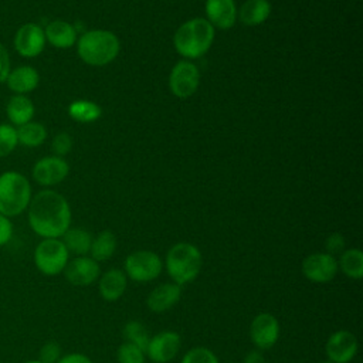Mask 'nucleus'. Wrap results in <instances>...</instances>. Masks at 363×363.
I'll use <instances>...</instances> for the list:
<instances>
[{
    "label": "nucleus",
    "mask_w": 363,
    "mask_h": 363,
    "mask_svg": "<svg viewBox=\"0 0 363 363\" xmlns=\"http://www.w3.org/2000/svg\"><path fill=\"white\" fill-rule=\"evenodd\" d=\"M71 218L68 200L51 189L35 193L27 207L28 225L41 238H61L71 227Z\"/></svg>",
    "instance_id": "obj_1"
},
{
    "label": "nucleus",
    "mask_w": 363,
    "mask_h": 363,
    "mask_svg": "<svg viewBox=\"0 0 363 363\" xmlns=\"http://www.w3.org/2000/svg\"><path fill=\"white\" fill-rule=\"evenodd\" d=\"M216 28L204 18L194 17L184 21L173 35L176 51L186 60L203 57L213 45Z\"/></svg>",
    "instance_id": "obj_2"
},
{
    "label": "nucleus",
    "mask_w": 363,
    "mask_h": 363,
    "mask_svg": "<svg viewBox=\"0 0 363 363\" xmlns=\"http://www.w3.org/2000/svg\"><path fill=\"white\" fill-rule=\"evenodd\" d=\"M163 268L172 282L183 286L194 281L201 272L203 254L199 247L191 242H176L167 250Z\"/></svg>",
    "instance_id": "obj_3"
},
{
    "label": "nucleus",
    "mask_w": 363,
    "mask_h": 363,
    "mask_svg": "<svg viewBox=\"0 0 363 363\" xmlns=\"http://www.w3.org/2000/svg\"><path fill=\"white\" fill-rule=\"evenodd\" d=\"M119 51V38L109 30H89L77 40L78 57L92 67L111 64Z\"/></svg>",
    "instance_id": "obj_4"
},
{
    "label": "nucleus",
    "mask_w": 363,
    "mask_h": 363,
    "mask_svg": "<svg viewBox=\"0 0 363 363\" xmlns=\"http://www.w3.org/2000/svg\"><path fill=\"white\" fill-rule=\"evenodd\" d=\"M33 197L28 179L16 170L0 174V214L11 218L23 214Z\"/></svg>",
    "instance_id": "obj_5"
},
{
    "label": "nucleus",
    "mask_w": 363,
    "mask_h": 363,
    "mask_svg": "<svg viewBox=\"0 0 363 363\" xmlns=\"http://www.w3.org/2000/svg\"><path fill=\"white\" fill-rule=\"evenodd\" d=\"M35 268L45 277L62 274L69 261V252L61 238H43L33 254Z\"/></svg>",
    "instance_id": "obj_6"
},
{
    "label": "nucleus",
    "mask_w": 363,
    "mask_h": 363,
    "mask_svg": "<svg viewBox=\"0 0 363 363\" xmlns=\"http://www.w3.org/2000/svg\"><path fill=\"white\" fill-rule=\"evenodd\" d=\"M163 271V259L152 250H136L123 261V272L128 279L146 284L159 278Z\"/></svg>",
    "instance_id": "obj_7"
},
{
    "label": "nucleus",
    "mask_w": 363,
    "mask_h": 363,
    "mask_svg": "<svg viewBox=\"0 0 363 363\" xmlns=\"http://www.w3.org/2000/svg\"><path fill=\"white\" fill-rule=\"evenodd\" d=\"M200 85V71L197 65L189 60L177 61L169 75V88L179 99H187L196 94Z\"/></svg>",
    "instance_id": "obj_8"
},
{
    "label": "nucleus",
    "mask_w": 363,
    "mask_h": 363,
    "mask_svg": "<svg viewBox=\"0 0 363 363\" xmlns=\"http://www.w3.org/2000/svg\"><path fill=\"white\" fill-rule=\"evenodd\" d=\"M302 275L313 284H328L339 272L337 258L328 252H312L302 259Z\"/></svg>",
    "instance_id": "obj_9"
},
{
    "label": "nucleus",
    "mask_w": 363,
    "mask_h": 363,
    "mask_svg": "<svg viewBox=\"0 0 363 363\" xmlns=\"http://www.w3.org/2000/svg\"><path fill=\"white\" fill-rule=\"evenodd\" d=\"M45 44L47 41L44 28L33 21L21 24L13 37V47L16 52L23 58L38 57L44 51Z\"/></svg>",
    "instance_id": "obj_10"
},
{
    "label": "nucleus",
    "mask_w": 363,
    "mask_h": 363,
    "mask_svg": "<svg viewBox=\"0 0 363 363\" xmlns=\"http://www.w3.org/2000/svg\"><path fill=\"white\" fill-rule=\"evenodd\" d=\"M248 333L255 349L264 352L277 345L281 326L275 315L269 312H261L252 318Z\"/></svg>",
    "instance_id": "obj_11"
},
{
    "label": "nucleus",
    "mask_w": 363,
    "mask_h": 363,
    "mask_svg": "<svg viewBox=\"0 0 363 363\" xmlns=\"http://www.w3.org/2000/svg\"><path fill=\"white\" fill-rule=\"evenodd\" d=\"M182 349V337L174 330H163L150 336L145 354L153 363L172 362Z\"/></svg>",
    "instance_id": "obj_12"
},
{
    "label": "nucleus",
    "mask_w": 363,
    "mask_h": 363,
    "mask_svg": "<svg viewBox=\"0 0 363 363\" xmlns=\"http://www.w3.org/2000/svg\"><path fill=\"white\" fill-rule=\"evenodd\" d=\"M357 350V337L347 329L335 330L325 343V354L332 363H350L356 357Z\"/></svg>",
    "instance_id": "obj_13"
},
{
    "label": "nucleus",
    "mask_w": 363,
    "mask_h": 363,
    "mask_svg": "<svg viewBox=\"0 0 363 363\" xmlns=\"http://www.w3.org/2000/svg\"><path fill=\"white\" fill-rule=\"evenodd\" d=\"M69 173V164L60 156H44L38 159L31 170L34 182L43 187H51L60 184L67 179Z\"/></svg>",
    "instance_id": "obj_14"
},
{
    "label": "nucleus",
    "mask_w": 363,
    "mask_h": 363,
    "mask_svg": "<svg viewBox=\"0 0 363 363\" xmlns=\"http://www.w3.org/2000/svg\"><path fill=\"white\" fill-rule=\"evenodd\" d=\"M65 279L74 286H89L101 275V265L89 255L74 257L62 271Z\"/></svg>",
    "instance_id": "obj_15"
},
{
    "label": "nucleus",
    "mask_w": 363,
    "mask_h": 363,
    "mask_svg": "<svg viewBox=\"0 0 363 363\" xmlns=\"http://www.w3.org/2000/svg\"><path fill=\"white\" fill-rule=\"evenodd\" d=\"M182 298V286L174 282H163L156 285L146 298V306L153 313L170 311Z\"/></svg>",
    "instance_id": "obj_16"
},
{
    "label": "nucleus",
    "mask_w": 363,
    "mask_h": 363,
    "mask_svg": "<svg viewBox=\"0 0 363 363\" xmlns=\"http://www.w3.org/2000/svg\"><path fill=\"white\" fill-rule=\"evenodd\" d=\"M98 294L106 302H115L121 299L128 288V277L121 268H109L101 272L98 281Z\"/></svg>",
    "instance_id": "obj_17"
},
{
    "label": "nucleus",
    "mask_w": 363,
    "mask_h": 363,
    "mask_svg": "<svg viewBox=\"0 0 363 363\" xmlns=\"http://www.w3.org/2000/svg\"><path fill=\"white\" fill-rule=\"evenodd\" d=\"M207 21L220 30H230L237 21V4L234 0H206Z\"/></svg>",
    "instance_id": "obj_18"
},
{
    "label": "nucleus",
    "mask_w": 363,
    "mask_h": 363,
    "mask_svg": "<svg viewBox=\"0 0 363 363\" xmlns=\"http://www.w3.org/2000/svg\"><path fill=\"white\" fill-rule=\"evenodd\" d=\"M4 84L13 94L27 95L38 86L40 74L31 65H18L10 69Z\"/></svg>",
    "instance_id": "obj_19"
},
{
    "label": "nucleus",
    "mask_w": 363,
    "mask_h": 363,
    "mask_svg": "<svg viewBox=\"0 0 363 363\" xmlns=\"http://www.w3.org/2000/svg\"><path fill=\"white\" fill-rule=\"evenodd\" d=\"M45 41L55 48H69L77 44V28L64 20H52L44 27Z\"/></svg>",
    "instance_id": "obj_20"
},
{
    "label": "nucleus",
    "mask_w": 363,
    "mask_h": 363,
    "mask_svg": "<svg viewBox=\"0 0 363 363\" xmlns=\"http://www.w3.org/2000/svg\"><path fill=\"white\" fill-rule=\"evenodd\" d=\"M35 106L27 95L13 94L6 102V116L14 128L33 121Z\"/></svg>",
    "instance_id": "obj_21"
},
{
    "label": "nucleus",
    "mask_w": 363,
    "mask_h": 363,
    "mask_svg": "<svg viewBox=\"0 0 363 363\" xmlns=\"http://www.w3.org/2000/svg\"><path fill=\"white\" fill-rule=\"evenodd\" d=\"M271 10L269 0H245L237 11V17L244 26L255 27L268 20Z\"/></svg>",
    "instance_id": "obj_22"
},
{
    "label": "nucleus",
    "mask_w": 363,
    "mask_h": 363,
    "mask_svg": "<svg viewBox=\"0 0 363 363\" xmlns=\"http://www.w3.org/2000/svg\"><path fill=\"white\" fill-rule=\"evenodd\" d=\"M92 238L94 237L88 230L81 227H69L61 237V241L64 242L69 255L74 254L75 257H81L89 255Z\"/></svg>",
    "instance_id": "obj_23"
},
{
    "label": "nucleus",
    "mask_w": 363,
    "mask_h": 363,
    "mask_svg": "<svg viewBox=\"0 0 363 363\" xmlns=\"http://www.w3.org/2000/svg\"><path fill=\"white\" fill-rule=\"evenodd\" d=\"M116 235L111 230H104L92 238L89 257L99 264L109 261L116 251Z\"/></svg>",
    "instance_id": "obj_24"
},
{
    "label": "nucleus",
    "mask_w": 363,
    "mask_h": 363,
    "mask_svg": "<svg viewBox=\"0 0 363 363\" xmlns=\"http://www.w3.org/2000/svg\"><path fill=\"white\" fill-rule=\"evenodd\" d=\"M339 271L349 279L363 278V252L360 248H346L337 258Z\"/></svg>",
    "instance_id": "obj_25"
},
{
    "label": "nucleus",
    "mask_w": 363,
    "mask_h": 363,
    "mask_svg": "<svg viewBox=\"0 0 363 363\" xmlns=\"http://www.w3.org/2000/svg\"><path fill=\"white\" fill-rule=\"evenodd\" d=\"M17 142L26 147H38L47 139V129L43 123L30 121L21 126L16 128Z\"/></svg>",
    "instance_id": "obj_26"
},
{
    "label": "nucleus",
    "mask_w": 363,
    "mask_h": 363,
    "mask_svg": "<svg viewBox=\"0 0 363 363\" xmlns=\"http://www.w3.org/2000/svg\"><path fill=\"white\" fill-rule=\"evenodd\" d=\"M68 115L81 123H91L101 118L102 109L98 104L88 99H77L68 105Z\"/></svg>",
    "instance_id": "obj_27"
},
{
    "label": "nucleus",
    "mask_w": 363,
    "mask_h": 363,
    "mask_svg": "<svg viewBox=\"0 0 363 363\" xmlns=\"http://www.w3.org/2000/svg\"><path fill=\"white\" fill-rule=\"evenodd\" d=\"M122 335L125 337V342L133 343L140 349H146L147 342L150 339V335L147 332V328L139 322V320H129L125 323L122 329Z\"/></svg>",
    "instance_id": "obj_28"
},
{
    "label": "nucleus",
    "mask_w": 363,
    "mask_h": 363,
    "mask_svg": "<svg viewBox=\"0 0 363 363\" xmlns=\"http://www.w3.org/2000/svg\"><path fill=\"white\" fill-rule=\"evenodd\" d=\"M118 363H146L145 350L133 343L123 342L116 350Z\"/></svg>",
    "instance_id": "obj_29"
},
{
    "label": "nucleus",
    "mask_w": 363,
    "mask_h": 363,
    "mask_svg": "<svg viewBox=\"0 0 363 363\" xmlns=\"http://www.w3.org/2000/svg\"><path fill=\"white\" fill-rule=\"evenodd\" d=\"M17 145L16 128L10 123H0V159L9 156Z\"/></svg>",
    "instance_id": "obj_30"
},
{
    "label": "nucleus",
    "mask_w": 363,
    "mask_h": 363,
    "mask_svg": "<svg viewBox=\"0 0 363 363\" xmlns=\"http://www.w3.org/2000/svg\"><path fill=\"white\" fill-rule=\"evenodd\" d=\"M180 363H220L216 353L204 346H196L189 349Z\"/></svg>",
    "instance_id": "obj_31"
},
{
    "label": "nucleus",
    "mask_w": 363,
    "mask_h": 363,
    "mask_svg": "<svg viewBox=\"0 0 363 363\" xmlns=\"http://www.w3.org/2000/svg\"><path fill=\"white\" fill-rule=\"evenodd\" d=\"M72 149V138L67 132L57 133L51 140V152L54 156L64 157Z\"/></svg>",
    "instance_id": "obj_32"
},
{
    "label": "nucleus",
    "mask_w": 363,
    "mask_h": 363,
    "mask_svg": "<svg viewBox=\"0 0 363 363\" xmlns=\"http://www.w3.org/2000/svg\"><path fill=\"white\" fill-rule=\"evenodd\" d=\"M61 356H62L61 346L54 340L45 342L38 352V360L41 363H57Z\"/></svg>",
    "instance_id": "obj_33"
},
{
    "label": "nucleus",
    "mask_w": 363,
    "mask_h": 363,
    "mask_svg": "<svg viewBox=\"0 0 363 363\" xmlns=\"http://www.w3.org/2000/svg\"><path fill=\"white\" fill-rule=\"evenodd\" d=\"M325 252L330 254V255H339L340 252H343L346 250V240L342 234L339 233H333L330 235L326 237L325 240Z\"/></svg>",
    "instance_id": "obj_34"
},
{
    "label": "nucleus",
    "mask_w": 363,
    "mask_h": 363,
    "mask_svg": "<svg viewBox=\"0 0 363 363\" xmlns=\"http://www.w3.org/2000/svg\"><path fill=\"white\" fill-rule=\"evenodd\" d=\"M10 69H11L10 54H9L7 48L0 43V84L6 82Z\"/></svg>",
    "instance_id": "obj_35"
},
{
    "label": "nucleus",
    "mask_w": 363,
    "mask_h": 363,
    "mask_svg": "<svg viewBox=\"0 0 363 363\" xmlns=\"http://www.w3.org/2000/svg\"><path fill=\"white\" fill-rule=\"evenodd\" d=\"M13 237V223L9 217L0 214V247L6 245Z\"/></svg>",
    "instance_id": "obj_36"
},
{
    "label": "nucleus",
    "mask_w": 363,
    "mask_h": 363,
    "mask_svg": "<svg viewBox=\"0 0 363 363\" xmlns=\"http://www.w3.org/2000/svg\"><path fill=\"white\" fill-rule=\"evenodd\" d=\"M57 363H94L92 359L89 356H86L85 353H79V352H72V353H67L62 354Z\"/></svg>",
    "instance_id": "obj_37"
},
{
    "label": "nucleus",
    "mask_w": 363,
    "mask_h": 363,
    "mask_svg": "<svg viewBox=\"0 0 363 363\" xmlns=\"http://www.w3.org/2000/svg\"><path fill=\"white\" fill-rule=\"evenodd\" d=\"M242 363H265V357H264V354H262L261 350L254 349V350H250V352L244 356Z\"/></svg>",
    "instance_id": "obj_38"
},
{
    "label": "nucleus",
    "mask_w": 363,
    "mask_h": 363,
    "mask_svg": "<svg viewBox=\"0 0 363 363\" xmlns=\"http://www.w3.org/2000/svg\"><path fill=\"white\" fill-rule=\"evenodd\" d=\"M24 363H41L38 359H34V360H27V362H24Z\"/></svg>",
    "instance_id": "obj_39"
},
{
    "label": "nucleus",
    "mask_w": 363,
    "mask_h": 363,
    "mask_svg": "<svg viewBox=\"0 0 363 363\" xmlns=\"http://www.w3.org/2000/svg\"><path fill=\"white\" fill-rule=\"evenodd\" d=\"M320 363H332L330 360H323V362H320Z\"/></svg>",
    "instance_id": "obj_40"
}]
</instances>
